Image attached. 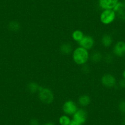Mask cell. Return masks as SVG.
I'll use <instances>...</instances> for the list:
<instances>
[{
  "label": "cell",
  "instance_id": "52a82bcc",
  "mask_svg": "<svg viewBox=\"0 0 125 125\" xmlns=\"http://www.w3.org/2000/svg\"><path fill=\"white\" fill-rule=\"evenodd\" d=\"M94 41L93 38L90 36H84L82 39L79 42V45L80 47L87 50L91 49L94 46Z\"/></svg>",
  "mask_w": 125,
  "mask_h": 125
},
{
  "label": "cell",
  "instance_id": "8992f818",
  "mask_svg": "<svg viewBox=\"0 0 125 125\" xmlns=\"http://www.w3.org/2000/svg\"><path fill=\"white\" fill-rule=\"evenodd\" d=\"M73 120L82 125L87 120V113L83 109H78L73 115Z\"/></svg>",
  "mask_w": 125,
  "mask_h": 125
},
{
  "label": "cell",
  "instance_id": "7a4b0ae2",
  "mask_svg": "<svg viewBox=\"0 0 125 125\" xmlns=\"http://www.w3.org/2000/svg\"><path fill=\"white\" fill-rule=\"evenodd\" d=\"M39 98L43 103L50 104L54 100V94L52 91L47 88L40 86L39 90Z\"/></svg>",
  "mask_w": 125,
  "mask_h": 125
},
{
  "label": "cell",
  "instance_id": "44dd1931",
  "mask_svg": "<svg viewBox=\"0 0 125 125\" xmlns=\"http://www.w3.org/2000/svg\"><path fill=\"white\" fill-rule=\"evenodd\" d=\"M120 85L121 87L125 88V79H122L121 80H120Z\"/></svg>",
  "mask_w": 125,
  "mask_h": 125
},
{
  "label": "cell",
  "instance_id": "4fadbf2b",
  "mask_svg": "<svg viewBox=\"0 0 125 125\" xmlns=\"http://www.w3.org/2000/svg\"><path fill=\"white\" fill-rule=\"evenodd\" d=\"M72 37H73V39L75 41L79 42L82 39V38H83L84 35L82 31H80V30H75L72 34Z\"/></svg>",
  "mask_w": 125,
  "mask_h": 125
},
{
  "label": "cell",
  "instance_id": "ba28073f",
  "mask_svg": "<svg viewBox=\"0 0 125 125\" xmlns=\"http://www.w3.org/2000/svg\"><path fill=\"white\" fill-rule=\"evenodd\" d=\"M119 0H99V5L104 10L114 9Z\"/></svg>",
  "mask_w": 125,
  "mask_h": 125
},
{
  "label": "cell",
  "instance_id": "cb8c5ba5",
  "mask_svg": "<svg viewBox=\"0 0 125 125\" xmlns=\"http://www.w3.org/2000/svg\"><path fill=\"white\" fill-rule=\"evenodd\" d=\"M122 3H123V6H124V8H125V0H123Z\"/></svg>",
  "mask_w": 125,
  "mask_h": 125
},
{
  "label": "cell",
  "instance_id": "ac0fdd59",
  "mask_svg": "<svg viewBox=\"0 0 125 125\" xmlns=\"http://www.w3.org/2000/svg\"><path fill=\"white\" fill-rule=\"evenodd\" d=\"M117 12L118 15V17H120V19H121V20H125V9H120V10H118L117 12Z\"/></svg>",
  "mask_w": 125,
  "mask_h": 125
},
{
  "label": "cell",
  "instance_id": "603a6c76",
  "mask_svg": "<svg viewBox=\"0 0 125 125\" xmlns=\"http://www.w3.org/2000/svg\"><path fill=\"white\" fill-rule=\"evenodd\" d=\"M43 125H55L52 122H47L45 124H44Z\"/></svg>",
  "mask_w": 125,
  "mask_h": 125
},
{
  "label": "cell",
  "instance_id": "2e32d148",
  "mask_svg": "<svg viewBox=\"0 0 125 125\" xmlns=\"http://www.w3.org/2000/svg\"><path fill=\"white\" fill-rule=\"evenodd\" d=\"M8 27H9V30H11L12 31H17L20 29V24L18 21H12L8 25Z\"/></svg>",
  "mask_w": 125,
  "mask_h": 125
},
{
  "label": "cell",
  "instance_id": "277c9868",
  "mask_svg": "<svg viewBox=\"0 0 125 125\" xmlns=\"http://www.w3.org/2000/svg\"><path fill=\"white\" fill-rule=\"evenodd\" d=\"M78 110L76 104L73 101H67L62 105V110L66 115H74Z\"/></svg>",
  "mask_w": 125,
  "mask_h": 125
},
{
  "label": "cell",
  "instance_id": "5bb4252c",
  "mask_svg": "<svg viewBox=\"0 0 125 125\" xmlns=\"http://www.w3.org/2000/svg\"><path fill=\"white\" fill-rule=\"evenodd\" d=\"M41 86H39L37 83L35 82H30L28 83V90L32 93H35L37 91H39V88Z\"/></svg>",
  "mask_w": 125,
  "mask_h": 125
},
{
  "label": "cell",
  "instance_id": "3957f363",
  "mask_svg": "<svg viewBox=\"0 0 125 125\" xmlns=\"http://www.w3.org/2000/svg\"><path fill=\"white\" fill-rule=\"evenodd\" d=\"M116 12L113 9L104 10L100 15V20L104 25H109L115 20Z\"/></svg>",
  "mask_w": 125,
  "mask_h": 125
},
{
  "label": "cell",
  "instance_id": "ffe728a7",
  "mask_svg": "<svg viewBox=\"0 0 125 125\" xmlns=\"http://www.w3.org/2000/svg\"><path fill=\"white\" fill-rule=\"evenodd\" d=\"M30 125H39V122L36 119H32L30 121Z\"/></svg>",
  "mask_w": 125,
  "mask_h": 125
},
{
  "label": "cell",
  "instance_id": "6da1fadb",
  "mask_svg": "<svg viewBox=\"0 0 125 125\" xmlns=\"http://www.w3.org/2000/svg\"><path fill=\"white\" fill-rule=\"evenodd\" d=\"M73 60L76 64L83 65L85 64L89 59V53L87 50L83 48L78 47L73 52Z\"/></svg>",
  "mask_w": 125,
  "mask_h": 125
},
{
  "label": "cell",
  "instance_id": "30bf717a",
  "mask_svg": "<svg viewBox=\"0 0 125 125\" xmlns=\"http://www.w3.org/2000/svg\"><path fill=\"white\" fill-rule=\"evenodd\" d=\"M91 103V98L88 95L83 94L79 97V103L81 106L86 107L88 105Z\"/></svg>",
  "mask_w": 125,
  "mask_h": 125
},
{
  "label": "cell",
  "instance_id": "5b68a950",
  "mask_svg": "<svg viewBox=\"0 0 125 125\" xmlns=\"http://www.w3.org/2000/svg\"><path fill=\"white\" fill-rule=\"evenodd\" d=\"M116 79L113 75L107 74L103 75L101 78V83L107 88H112L116 85Z\"/></svg>",
  "mask_w": 125,
  "mask_h": 125
},
{
  "label": "cell",
  "instance_id": "7402d4cb",
  "mask_svg": "<svg viewBox=\"0 0 125 125\" xmlns=\"http://www.w3.org/2000/svg\"><path fill=\"white\" fill-rule=\"evenodd\" d=\"M69 125H82V124L79 123H77V121H74V120H71V121Z\"/></svg>",
  "mask_w": 125,
  "mask_h": 125
},
{
  "label": "cell",
  "instance_id": "9a60e30c",
  "mask_svg": "<svg viewBox=\"0 0 125 125\" xmlns=\"http://www.w3.org/2000/svg\"><path fill=\"white\" fill-rule=\"evenodd\" d=\"M71 120L68 115H62L59 118V123L60 125H69Z\"/></svg>",
  "mask_w": 125,
  "mask_h": 125
},
{
  "label": "cell",
  "instance_id": "8fae6325",
  "mask_svg": "<svg viewBox=\"0 0 125 125\" xmlns=\"http://www.w3.org/2000/svg\"><path fill=\"white\" fill-rule=\"evenodd\" d=\"M112 38L109 34H104L101 39L102 44L105 47H110L112 44Z\"/></svg>",
  "mask_w": 125,
  "mask_h": 125
},
{
  "label": "cell",
  "instance_id": "d6986e66",
  "mask_svg": "<svg viewBox=\"0 0 125 125\" xmlns=\"http://www.w3.org/2000/svg\"><path fill=\"white\" fill-rule=\"evenodd\" d=\"M118 108L121 113L125 114V101H122L120 102L118 105Z\"/></svg>",
  "mask_w": 125,
  "mask_h": 125
},
{
  "label": "cell",
  "instance_id": "9c48e42d",
  "mask_svg": "<svg viewBox=\"0 0 125 125\" xmlns=\"http://www.w3.org/2000/svg\"><path fill=\"white\" fill-rule=\"evenodd\" d=\"M114 53L119 57L125 56V42L124 41H119L115 45L114 48Z\"/></svg>",
  "mask_w": 125,
  "mask_h": 125
},
{
  "label": "cell",
  "instance_id": "e0dca14e",
  "mask_svg": "<svg viewBox=\"0 0 125 125\" xmlns=\"http://www.w3.org/2000/svg\"><path fill=\"white\" fill-rule=\"evenodd\" d=\"M103 58V55L99 52H95L91 55V60L94 62H99Z\"/></svg>",
  "mask_w": 125,
  "mask_h": 125
},
{
  "label": "cell",
  "instance_id": "d4e9b609",
  "mask_svg": "<svg viewBox=\"0 0 125 125\" xmlns=\"http://www.w3.org/2000/svg\"><path fill=\"white\" fill-rule=\"evenodd\" d=\"M123 79H125V71H124L123 73Z\"/></svg>",
  "mask_w": 125,
  "mask_h": 125
},
{
  "label": "cell",
  "instance_id": "7c38bea8",
  "mask_svg": "<svg viewBox=\"0 0 125 125\" xmlns=\"http://www.w3.org/2000/svg\"><path fill=\"white\" fill-rule=\"evenodd\" d=\"M72 50H73V47L69 43H64V44H62L61 46L60 47V51L62 53L65 54V55H68L71 53Z\"/></svg>",
  "mask_w": 125,
  "mask_h": 125
}]
</instances>
